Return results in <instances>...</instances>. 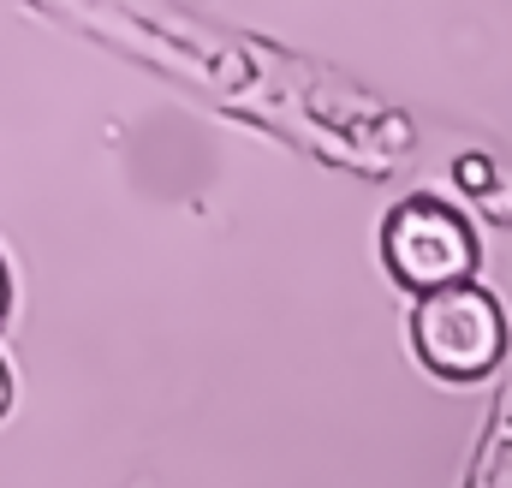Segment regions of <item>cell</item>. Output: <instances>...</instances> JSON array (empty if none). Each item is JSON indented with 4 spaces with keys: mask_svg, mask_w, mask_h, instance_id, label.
Wrapping results in <instances>:
<instances>
[{
    "mask_svg": "<svg viewBox=\"0 0 512 488\" xmlns=\"http://www.w3.org/2000/svg\"><path fill=\"white\" fill-rule=\"evenodd\" d=\"M411 340H417V358L447 375V381H477L501 364L507 352V322H501V304L483 292V286H447V292H429L411 316Z\"/></svg>",
    "mask_w": 512,
    "mask_h": 488,
    "instance_id": "6da1fadb",
    "label": "cell"
},
{
    "mask_svg": "<svg viewBox=\"0 0 512 488\" xmlns=\"http://www.w3.org/2000/svg\"><path fill=\"white\" fill-rule=\"evenodd\" d=\"M387 268L399 274V286H417L423 298L429 292H447V286H471V262H477V239L471 227L435 203V197H411L387 215Z\"/></svg>",
    "mask_w": 512,
    "mask_h": 488,
    "instance_id": "7a4b0ae2",
    "label": "cell"
},
{
    "mask_svg": "<svg viewBox=\"0 0 512 488\" xmlns=\"http://www.w3.org/2000/svg\"><path fill=\"white\" fill-rule=\"evenodd\" d=\"M465 488H512V358H507V387H501V405L489 417V435H483V453H477V471Z\"/></svg>",
    "mask_w": 512,
    "mask_h": 488,
    "instance_id": "3957f363",
    "label": "cell"
},
{
    "mask_svg": "<svg viewBox=\"0 0 512 488\" xmlns=\"http://www.w3.org/2000/svg\"><path fill=\"white\" fill-rule=\"evenodd\" d=\"M459 179H465V185H489V167H483L477 155H465V161H459Z\"/></svg>",
    "mask_w": 512,
    "mask_h": 488,
    "instance_id": "277c9868",
    "label": "cell"
},
{
    "mask_svg": "<svg viewBox=\"0 0 512 488\" xmlns=\"http://www.w3.org/2000/svg\"><path fill=\"white\" fill-rule=\"evenodd\" d=\"M12 405V375H6V364H0V411Z\"/></svg>",
    "mask_w": 512,
    "mask_h": 488,
    "instance_id": "5b68a950",
    "label": "cell"
},
{
    "mask_svg": "<svg viewBox=\"0 0 512 488\" xmlns=\"http://www.w3.org/2000/svg\"><path fill=\"white\" fill-rule=\"evenodd\" d=\"M6 292H12V286H6V262H0V316H6Z\"/></svg>",
    "mask_w": 512,
    "mask_h": 488,
    "instance_id": "8992f818",
    "label": "cell"
}]
</instances>
